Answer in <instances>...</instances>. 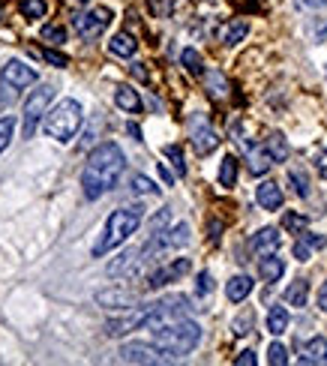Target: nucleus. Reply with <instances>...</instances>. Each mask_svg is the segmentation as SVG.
Segmentation results:
<instances>
[{"instance_id": "32", "label": "nucleus", "mask_w": 327, "mask_h": 366, "mask_svg": "<svg viewBox=\"0 0 327 366\" xmlns=\"http://www.w3.org/2000/svg\"><path fill=\"white\" fill-rule=\"evenodd\" d=\"M39 36L46 39L48 46H63V42H66V31H63V27H58V24H46L39 31Z\"/></svg>"}, {"instance_id": "39", "label": "nucleus", "mask_w": 327, "mask_h": 366, "mask_svg": "<svg viewBox=\"0 0 327 366\" xmlns=\"http://www.w3.org/2000/svg\"><path fill=\"white\" fill-rule=\"evenodd\" d=\"M306 223H309V219H306V216H301V213H286V219H282V225H286L289 231H297V234H301V231L306 228Z\"/></svg>"}, {"instance_id": "46", "label": "nucleus", "mask_w": 327, "mask_h": 366, "mask_svg": "<svg viewBox=\"0 0 327 366\" xmlns=\"http://www.w3.org/2000/svg\"><path fill=\"white\" fill-rule=\"evenodd\" d=\"M316 168H318V174H321V181H327V151H318V156H316Z\"/></svg>"}, {"instance_id": "49", "label": "nucleus", "mask_w": 327, "mask_h": 366, "mask_svg": "<svg viewBox=\"0 0 327 366\" xmlns=\"http://www.w3.org/2000/svg\"><path fill=\"white\" fill-rule=\"evenodd\" d=\"M133 76L141 78V81H147V72H145V63H133Z\"/></svg>"}, {"instance_id": "8", "label": "nucleus", "mask_w": 327, "mask_h": 366, "mask_svg": "<svg viewBox=\"0 0 327 366\" xmlns=\"http://www.w3.org/2000/svg\"><path fill=\"white\" fill-rule=\"evenodd\" d=\"M190 258H175V261H168V265L162 268H156L150 276H147V283H145V291H160L165 288L168 283H177L183 273H190Z\"/></svg>"}, {"instance_id": "14", "label": "nucleus", "mask_w": 327, "mask_h": 366, "mask_svg": "<svg viewBox=\"0 0 327 366\" xmlns=\"http://www.w3.org/2000/svg\"><path fill=\"white\" fill-rule=\"evenodd\" d=\"M279 228H259L252 234V240H249V250L255 255H270V253H276V246H279Z\"/></svg>"}, {"instance_id": "4", "label": "nucleus", "mask_w": 327, "mask_h": 366, "mask_svg": "<svg viewBox=\"0 0 327 366\" xmlns=\"http://www.w3.org/2000/svg\"><path fill=\"white\" fill-rule=\"evenodd\" d=\"M81 121H84L81 102L78 99H61L58 106H54L46 117H42V129H46L48 138L61 141V144H69V141L78 136Z\"/></svg>"}, {"instance_id": "44", "label": "nucleus", "mask_w": 327, "mask_h": 366, "mask_svg": "<svg viewBox=\"0 0 327 366\" xmlns=\"http://www.w3.org/2000/svg\"><path fill=\"white\" fill-rule=\"evenodd\" d=\"M42 57H46V61H48V63H54V66H66V63H69V61H66V57H63V54H58V51H51V49H48V51H42Z\"/></svg>"}, {"instance_id": "30", "label": "nucleus", "mask_w": 327, "mask_h": 366, "mask_svg": "<svg viewBox=\"0 0 327 366\" xmlns=\"http://www.w3.org/2000/svg\"><path fill=\"white\" fill-rule=\"evenodd\" d=\"M289 183L294 189V195H301V198H309V181H306V174L301 168H291L289 171Z\"/></svg>"}, {"instance_id": "28", "label": "nucleus", "mask_w": 327, "mask_h": 366, "mask_svg": "<svg viewBox=\"0 0 327 366\" xmlns=\"http://www.w3.org/2000/svg\"><path fill=\"white\" fill-rule=\"evenodd\" d=\"M180 63L187 66V72H190V76H202V72H204L202 54H198L195 49H183V54H180Z\"/></svg>"}, {"instance_id": "2", "label": "nucleus", "mask_w": 327, "mask_h": 366, "mask_svg": "<svg viewBox=\"0 0 327 366\" xmlns=\"http://www.w3.org/2000/svg\"><path fill=\"white\" fill-rule=\"evenodd\" d=\"M202 336H204L202 325H195L190 318H177V321H168V325L153 327V345L160 348L165 357H183L198 348Z\"/></svg>"}, {"instance_id": "9", "label": "nucleus", "mask_w": 327, "mask_h": 366, "mask_svg": "<svg viewBox=\"0 0 327 366\" xmlns=\"http://www.w3.org/2000/svg\"><path fill=\"white\" fill-rule=\"evenodd\" d=\"M190 136H192V148L198 156H207L219 148V136L213 133V126L204 121V117H192L190 123Z\"/></svg>"}, {"instance_id": "57", "label": "nucleus", "mask_w": 327, "mask_h": 366, "mask_svg": "<svg viewBox=\"0 0 327 366\" xmlns=\"http://www.w3.org/2000/svg\"><path fill=\"white\" fill-rule=\"evenodd\" d=\"M324 6H327V0H324Z\"/></svg>"}, {"instance_id": "16", "label": "nucleus", "mask_w": 327, "mask_h": 366, "mask_svg": "<svg viewBox=\"0 0 327 366\" xmlns=\"http://www.w3.org/2000/svg\"><path fill=\"white\" fill-rule=\"evenodd\" d=\"M255 201H259L264 210H279L282 208V189L274 181H264V183H259V189H255Z\"/></svg>"}, {"instance_id": "24", "label": "nucleus", "mask_w": 327, "mask_h": 366, "mask_svg": "<svg viewBox=\"0 0 327 366\" xmlns=\"http://www.w3.org/2000/svg\"><path fill=\"white\" fill-rule=\"evenodd\" d=\"M286 303L289 306H297V310H301V306H306V298H309V283L306 280H294L289 288H286Z\"/></svg>"}, {"instance_id": "13", "label": "nucleus", "mask_w": 327, "mask_h": 366, "mask_svg": "<svg viewBox=\"0 0 327 366\" xmlns=\"http://www.w3.org/2000/svg\"><path fill=\"white\" fill-rule=\"evenodd\" d=\"M4 81H9V84H16L19 91L21 87H31V84H36V69L33 66H27V63H21V61H6V66H4V76H0Z\"/></svg>"}, {"instance_id": "43", "label": "nucleus", "mask_w": 327, "mask_h": 366, "mask_svg": "<svg viewBox=\"0 0 327 366\" xmlns=\"http://www.w3.org/2000/svg\"><path fill=\"white\" fill-rule=\"evenodd\" d=\"M309 255H312V250H309V246H306L301 238H297V243H294V258H297V261H309Z\"/></svg>"}, {"instance_id": "52", "label": "nucleus", "mask_w": 327, "mask_h": 366, "mask_svg": "<svg viewBox=\"0 0 327 366\" xmlns=\"http://www.w3.org/2000/svg\"><path fill=\"white\" fill-rule=\"evenodd\" d=\"M303 6H309V9H318V6H324V0H301Z\"/></svg>"}, {"instance_id": "26", "label": "nucleus", "mask_w": 327, "mask_h": 366, "mask_svg": "<svg viewBox=\"0 0 327 366\" xmlns=\"http://www.w3.org/2000/svg\"><path fill=\"white\" fill-rule=\"evenodd\" d=\"M246 34H249V24L244 19H237V21L229 24V31H225L222 39H225V46H229V49H234V46H240V42L246 39Z\"/></svg>"}, {"instance_id": "18", "label": "nucleus", "mask_w": 327, "mask_h": 366, "mask_svg": "<svg viewBox=\"0 0 327 366\" xmlns=\"http://www.w3.org/2000/svg\"><path fill=\"white\" fill-rule=\"evenodd\" d=\"M259 270H261V280H264V283H276L279 276L286 273V261H282L276 253L261 255V265H259Z\"/></svg>"}, {"instance_id": "53", "label": "nucleus", "mask_w": 327, "mask_h": 366, "mask_svg": "<svg viewBox=\"0 0 327 366\" xmlns=\"http://www.w3.org/2000/svg\"><path fill=\"white\" fill-rule=\"evenodd\" d=\"M217 231H219V225H217V223H210V240H213V243L219 240V234H217Z\"/></svg>"}, {"instance_id": "38", "label": "nucleus", "mask_w": 327, "mask_h": 366, "mask_svg": "<svg viewBox=\"0 0 327 366\" xmlns=\"http://www.w3.org/2000/svg\"><path fill=\"white\" fill-rule=\"evenodd\" d=\"M210 291H213V276H210L207 270H202V273L195 276V295H198V298H207Z\"/></svg>"}, {"instance_id": "35", "label": "nucleus", "mask_w": 327, "mask_h": 366, "mask_svg": "<svg viewBox=\"0 0 327 366\" xmlns=\"http://www.w3.org/2000/svg\"><path fill=\"white\" fill-rule=\"evenodd\" d=\"M267 360L274 363V366H286V363H289V351H286V345H282V342H270V348H267Z\"/></svg>"}, {"instance_id": "55", "label": "nucleus", "mask_w": 327, "mask_h": 366, "mask_svg": "<svg viewBox=\"0 0 327 366\" xmlns=\"http://www.w3.org/2000/svg\"><path fill=\"white\" fill-rule=\"evenodd\" d=\"M78 4H88V0H78Z\"/></svg>"}, {"instance_id": "56", "label": "nucleus", "mask_w": 327, "mask_h": 366, "mask_svg": "<svg viewBox=\"0 0 327 366\" xmlns=\"http://www.w3.org/2000/svg\"><path fill=\"white\" fill-rule=\"evenodd\" d=\"M324 363H327V355H324Z\"/></svg>"}, {"instance_id": "10", "label": "nucleus", "mask_w": 327, "mask_h": 366, "mask_svg": "<svg viewBox=\"0 0 327 366\" xmlns=\"http://www.w3.org/2000/svg\"><path fill=\"white\" fill-rule=\"evenodd\" d=\"M118 355L123 363H160V360H165V355L153 342H126V345H120Z\"/></svg>"}, {"instance_id": "37", "label": "nucleus", "mask_w": 327, "mask_h": 366, "mask_svg": "<svg viewBox=\"0 0 327 366\" xmlns=\"http://www.w3.org/2000/svg\"><path fill=\"white\" fill-rule=\"evenodd\" d=\"M147 225H150V234H153V231H165V228H172V210L162 208L160 213H156V216L150 219Z\"/></svg>"}, {"instance_id": "51", "label": "nucleus", "mask_w": 327, "mask_h": 366, "mask_svg": "<svg viewBox=\"0 0 327 366\" xmlns=\"http://www.w3.org/2000/svg\"><path fill=\"white\" fill-rule=\"evenodd\" d=\"M126 129H130V136H133L135 141H141V129H138L135 123H126Z\"/></svg>"}, {"instance_id": "17", "label": "nucleus", "mask_w": 327, "mask_h": 366, "mask_svg": "<svg viewBox=\"0 0 327 366\" xmlns=\"http://www.w3.org/2000/svg\"><path fill=\"white\" fill-rule=\"evenodd\" d=\"M270 166H274V159H270L264 144H249V148H246V168H249V174H264Z\"/></svg>"}, {"instance_id": "25", "label": "nucleus", "mask_w": 327, "mask_h": 366, "mask_svg": "<svg viewBox=\"0 0 327 366\" xmlns=\"http://www.w3.org/2000/svg\"><path fill=\"white\" fill-rule=\"evenodd\" d=\"M165 240H168V250H183L192 238H190V225L187 223H177L175 228H165Z\"/></svg>"}, {"instance_id": "6", "label": "nucleus", "mask_w": 327, "mask_h": 366, "mask_svg": "<svg viewBox=\"0 0 327 366\" xmlns=\"http://www.w3.org/2000/svg\"><path fill=\"white\" fill-rule=\"evenodd\" d=\"M147 318H150V306H133V310H126V315L105 321V336L118 340V336L141 330V327H147Z\"/></svg>"}, {"instance_id": "34", "label": "nucleus", "mask_w": 327, "mask_h": 366, "mask_svg": "<svg viewBox=\"0 0 327 366\" xmlns=\"http://www.w3.org/2000/svg\"><path fill=\"white\" fill-rule=\"evenodd\" d=\"M46 0H24L21 4V16H27V19H42L46 16Z\"/></svg>"}, {"instance_id": "27", "label": "nucleus", "mask_w": 327, "mask_h": 366, "mask_svg": "<svg viewBox=\"0 0 327 366\" xmlns=\"http://www.w3.org/2000/svg\"><path fill=\"white\" fill-rule=\"evenodd\" d=\"M237 183V159L234 156H225L219 163V186L232 189Z\"/></svg>"}, {"instance_id": "54", "label": "nucleus", "mask_w": 327, "mask_h": 366, "mask_svg": "<svg viewBox=\"0 0 327 366\" xmlns=\"http://www.w3.org/2000/svg\"><path fill=\"white\" fill-rule=\"evenodd\" d=\"M0 19H4V6H0Z\"/></svg>"}, {"instance_id": "20", "label": "nucleus", "mask_w": 327, "mask_h": 366, "mask_svg": "<svg viewBox=\"0 0 327 366\" xmlns=\"http://www.w3.org/2000/svg\"><path fill=\"white\" fill-rule=\"evenodd\" d=\"M324 355H327V342L321 340V336H316V340H309L301 345V363H324Z\"/></svg>"}, {"instance_id": "12", "label": "nucleus", "mask_w": 327, "mask_h": 366, "mask_svg": "<svg viewBox=\"0 0 327 366\" xmlns=\"http://www.w3.org/2000/svg\"><path fill=\"white\" fill-rule=\"evenodd\" d=\"M141 265H145V261H141V253L126 250L108 265V276H115V280H120V276L123 280H130V276H135L141 270Z\"/></svg>"}, {"instance_id": "42", "label": "nucleus", "mask_w": 327, "mask_h": 366, "mask_svg": "<svg viewBox=\"0 0 327 366\" xmlns=\"http://www.w3.org/2000/svg\"><path fill=\"white\" fill-rule=\"evenodd\" d=\"M16 91H19L16 84H9V81L0 78V102H4V106H9V102L16 99Z\"/></svg>"}, {"instance_id": "47", "label": "nucleus", "mask_w": 327, "mask_h": 366, "mask_svg": "<svg viewBox=\"0 0 327 366\" xmlns=\"http://www.w3.org/2000/svg\"><path fill=\"white\" fill-rule=\"evenodd\" d=\"M312 34H316V42H321L327 36V24L324 21H316V24H312Z\"/></svg>"}, {"instance_id": "45", "label": "nucleus", "mask_w": 327, "mask_h": 366, "mask_svg": "<svg viewBox=\"0 0 327 366\" xmlns=\"http://www.w3.org/2000/svg\"><path fill=\"white\" fill-rule=\"evenodd\" d=\"M237 366H255V351H240V355L234 357Z\"/></svg>"}, {"instance_id": "33", "label": "nucleus", "mask_w": 327, "mask_h": 366, "mask_svg": "<svg viewBox=\"0 0 327 366\" xmlns=\"http://www.w3.org/2000/svg\"><path fill=\"white\" fill-rule=\"evenodd\" d=\"M207 87H210L213 96H225V93H229V81H225L222 72H217V69L207 72Z\"/></svg>"}, {"instance_id": "15", "label": "nucleus", "mask_w": 327, "mask_h": 366, "mask_svg": "<svg viewBox=\"0 0 327 366\" xmlns=\"http://www.w3.org/2000/svg\"><path fill=\"white\" fill-rule=\"evenodd\" d=\"M252 288H255L252 276H246V273H237V276H232V280L225 283V298H229L232 303H244V300L252 295Z\"/></svg>"}, {"instance_id": "22", "label": "nucleus", "mask_w": 327, "mask_h": 366, "mask_svg": "<svg viewBox=\"0 0 327 366\" xmlns=\"http://www.w3.org/2000/svg\"><path fill=\"white\" fill-rule=\"evenodd\" d=\"M289 330V310L286 306H270L267 312V333L270 336H282Z\"/></svg>"}, {"instance_id": "11", "label": "nucleus", "mask_w": 327, "mask_h": 366, "mask_svg": "<svg viewBox=\"0 0 327 366\" xmlns=\"http://www.w3.org/2000/svg\"><path fill=\"white\" fill-rule=\"evenodd\" d=\"M93 300L99 306H105V310H133V306L138 303V295L130 288H103V291H96Z\"/></svg>"}, {"instance_id": "7", "label": "nucleus", "mask_w": 327, "mask_h": 366, "mask_svg": "<svg viewBox=\"0 0 327 366\" xmlns=\"http://www.w3.org/2000/svg\"><path fill=\"white\" fill-rule=\"evenodd\" d=\"M73 24H76V34H78L81 39H96V36L111 24V9L103 6V9L81 12V16L73 19Z\"/></svg>"}, {"instance_id": "40", "label": "nucleus", "mask_w": 327, "mask_h": 366, "mask_svg": "<svg viewBox=\"0 0 327 366\" xmlns=\"http://www.w3.org/2000/svg\"><path fill=\"white\" fill-rule=\"evenodd\" d=\"M234 336H246L252 330V312H244V315H237L234 318V325H232Z\"/></svg>"}, {"instance_id": "36", "label": "nucleus", "mask_w": 327, "mask_h": 366, "mask_svg": "<svg viewBox=\"0 0 327 366\" xmlns=\"http://www.w3.org/2000/svg\"><path fill=\"white\" fill-rule=\"evenodd\" d=\"M165 156L172 159V166H175V171H177V178H183V174H187V163H183V153H180L177 144H168V148H165Z\"/></svg>"}, {"instance_id": "29", "label": "nucleus", "mask_w": 327, "mask_h": 366, "mask_svg": "<svg viewBox=\"0 0 327 366\" xmlns=\"http://www.w3.org/2000/svg\"><path fill=\"white\" fill-rule=\"evenodd\" d=\"M12 136H16V117L4 114V117H0V153H4L12 144Z\"/></svg>"}, {"instance_id": "21", "label": "nucleus", "mask_w": 327, "mask_h": 366, "mask_svg": "<svg viewBox=\"0 0 327 366\" xmlns=\"http://www.w3.org/2000/svg\"><path fill=\"white\" fill-rule=\"evenodd\" d=\"M264 148H267V153H270V159H274V163H286L289 153H291L289 138L282 136V133H270V138L264 141Z\"/></svg>"}, {"instance_id": "1", "label": "nucleus", "mask_w": 327, "mask_h": 366, "mask_svg": "<svg viewBox=\"0 0 327 366\" xmlns=\"http://www.w3.org/2000/svg\"><path fill=\"white\" fill-rule=\"evenodd\" d=\"M123 168H126V156L115 141H105V144H99V148H93L88 163H84V171H81L84 198L96 201V198L108 195L111 189L118 186Z\"/></svg>"}, {"instance_id": "48", "label": "nucleus", "mask_w": 327, "mask_h": 366, "mask_svg": "<svg viewBox=\"0 0 327 366\" xmlns=\"http://www.w3.org/2000/svg\"><path fill=\"white\" fill-rule=\"evenodd\" d=\"M318 310H321V312H327V283L318 288Z\"/></svg>"}, {"instance_id": "3", "label": "nucleus", "mask_w": 327, "mask_h": 366, "mask_svg": "<svg viewBox=\"0 0 327 366\" xmlns=\"http://www.w3.org/2000/svg\"><path fill=\"white\" fill-rule=\"evenodd\" d=\"M141 216H145V213H141V208H120V210L111 213V216H108V223H105L103 238H99L96 246H93V258H103L105 253H111V250H118V246H123V243L138 231Z\"/></svg>"}, {"instance_id": "23", "label": "nucleus", "mask_w": 327, "mask_h": 366, "mask_svg": "<svg viewBox=\"0 0 327 366\" xmlns=\"http://www.w3.org/2000/svg\"><path fill=\"white\" fill-rule=\"evenodd\" d=\"M108 51L115 54V57H133V54L138 51V42H135L130 34H118V36H111Z\"/></svg>"}, {"instance_id": "41", "label": "nucleus", "mask_w": 327, "mask_h": 366, "mask_svg": "<svg viewBox=\"0 0 327 366\" xmlns=\"http://www.w3.org/2000/svg\"><path fill=\"white\" fill-rule=\"evenodd\" d=\"M301 240L309 246V250H324V246H327V238H321V234H312V231H301Z\"/></svg>"}, {"instance_id": "50", "label": "nucleus", "mask_w": 327, "mask_h": 366, "mask_svg": "<svg viewBox=\"0 0 327 366\" xmlns=\"http://www.w3.org/2000/svg\"><path fill=\"white\" fill-rule=\"evenodd\" d=\"M160 174H162V181H165L168 186H172V183H175V174H172V171H168L165 166H160Z\"/></svg>"}, {"instance_id": "5", "label": "nucleus", "mask_w": 327, "mask_h": 366, "mask_svg": "<svg viewBox=\"0 0 327 366\" xmlns=\"http://www.w3.org/2000/svg\"><path fill=\"white\" fill-rule=\"evenodd\" d=\"M51 102H54V87L51 84H39L36 91L27 93L24 102V117H21V129H24V138H31L36 133V123L51 111Z\"/></svg>"}, {"instance_id": "19", "label": "nucleus", "mask_w": 327, "mask_h": 366, "mask_svg": "<svg viewBox=\"0 0 327 366\" xmlns=\"http://www.w3.org/2000/svg\"><path fill=\"white\" fill-rule=\"evenodd\" d=\"M115 106L123 108V111H130V114H138L141 111V96L133 91L130 84H120L115 91Z\"/></svg>"}, {"instance_id": "31", "label": "nucleus", "mask_w": 327, "mask_h": 366, "mask_svg": "<svg viewBox=\"0 0 327 366\" xmlns=\"http://www.w3.org/2000/svg\"><path fill=\"white\" fill-rule=\"evenodd\" d=\"M133 193L135 195H160V186H156L150 178H145V174H135L133 178Z\"/></svg>"}]
</instances>
